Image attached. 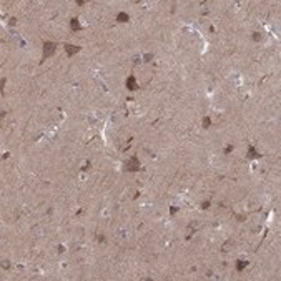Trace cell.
I'll list each match as a JSON object with an SVG mask.
<instances>
[{"instance_id":"1","label":"cell","mask_w":281,"mask_h":281,"mask_svg":"<svg viewBox=\"0 0 281 281\" xmlns=\"http://www.w3.org/2000/svg\"><path fill=\"white\" fill-rule=\"evenodd\" d=\"M140 168H141V165H140L138 156H131V158L127 161V170L128 171H138Z\"/></svg>"},{"instance_id":"2","label":"cell","mask_w":281,"mask_h":281,"mask_svg":"<svg viewBox=\"0 0 281 281\" xmlns=\"http://www.w3.org/2000/svg\"><path fill=\"white\" fill-rule=\"evenodd\" d=\"M55 48H57V45H55L53 42H43V58H47V57L53 55Z\"/></svg>"},{"instance_id":"3","label":"cell","mask_w":281,"mask_h":281,"mask_svg":"<svg viewBox=\"0 0 281 281\" xmlns=\"http://www.w3.org/2000/svg\"><path fill=\"white\" fill-rule=\"evenodd\" d=\"M127 88H128L130 92H136V90H138V83H136V80H135L133 75H130L128 78H127Z\"/></svg>"},{"instance_id":"4","label":"cell","mask_w":281,"mask_h":281,"mask_svg":"<svg viewBox=\"0 0 281 281\" xmlns=\"http://www.w3.org/2000/svg\"><path fill=\"white\" fill-rule=\"evenodd\" d=\"M78 50H80V47H75V45H65V52H67L68 57H73Z\"/></svg>"},{"instance_id":"5","label":"cell","mask_w":281,"mask_h":281,"mask_svg":"<svg viewBox=\"0 0 281 281\" xmlns=\"http://www.w3.org/2000/svg\"><path fill=\"white\" fill-rule=\"evenodd\" d=\"M130 20V17H128V13H125V12H120L117 15V22H120V24H125V22H128Z\"/></svg>"},{"instance_id":"6","label":"cell","mask_w":281,"mask_h":281,"mask_svg":"<svg viewBox=\"0 0 281 281\" xmlns=\"http://www.w3.org/2000/svg\"><path fill=\"white\" fill-rule=\"evenodd\" d=\"M70 27H72L73 32H78V30L82 29V25L78 24V18H72V20H70Z\"/></svg>"},{"instance_id":"7","label":"cell","mask_w":281,"mask_h":281,"mask_svg":"<svg viewBox=\"0 0 281 281\" xmlns=\"http://www.w3.org/2000/svg\"><path fill=\"white\" fill-rule=\"evenodd\" d=\"M246 266H248V261H245V259H240V261L236 263V271H238V273H241V271H243Z\"/></svg>"},{"instance_id":"8","label":"cell","mask_w":281,"mask_h":281,"mask_svg":"<svg viewBox=\"0 0 281 281\" xmlns=\"http://www.w3.org/2000/svg\"><path fill=\"white\" fill-rule=\"evenodd\" d=\"M248 153H250V156H251V158H258V156H259V153L255 150V147H253V145H250V147H248Z\"/></svg>"},{"instance_id":"9","label":"cell","mask_w":281,"mask_h":281,"mask_svg":"<svg viewBox=\"0 0 281 281\" xmlns=\"http://www.w3.org/2000/svg\"><path fill=\"white\" fill-rule=\"evenodd\" d=\"M211 125V120H210V117H205L203 118V128H208Z\"/></svg>"},{"instance_id":"10","label":"cell","mask_w":281,"mask_h":281,"mask_svg":"<svg viewBox=\"0 0 281 281\" xmlns=\"http://www.w3.org/2000/svg\"><path fill=\"white\" fill-rule=\"evenodd\" d=\"M253 40L259 42V40H261V33H259V32H255V33H253Z\"/></svg>"},{"instance_id":"11","label":"cell","mask_w":281,"mask_h":281,"mask_svg":"<svg viewBox=\"0 0 281 281\" xmlns=\"http://www.w3.org/2000/svg\"><path fill=\"white\" fill-rule=\"evenodd\" d=\"M210 205H211L210 200H208V201H203V203H201V208H203V210H208V208H210Z\"/></svg>"},{"instance_id":"12","label":"cell","mask_w":281,"mask_h":281,"mask_svg":"<svg viewBox=\"0 0 281 281\" xmlns=\"http://www.w3.org/2000/svg\"><path fill=\"white\" fill-rule=\"evenodd\" d=\"M8 25L15 27V25H17V18H10V20H8Z\"/></svg>"},{"instance_id":"13","label":"cell","mask_w":281,"mask_h":281,"mask_svg":"<svg viewBox=\"0 0 281 281\" xmlns=\"http://www.w3.org/2000/svg\"><path fill=\"white\" fill-rule=\"evenodd\" d=\"M176 211H178V206H171V210H170V213H171V215H175Z\"/></svg>"},{"instance_id":"14","label":"cell","mask_w":281,"mask_h":281,"mask_svg":"<svg viewBox=\"0 0 281 281\" xmlns=\"http://www.w3.org/2000/svg\"><path fill=\"white\" fill-rule=\"evenodd\" d=\"M231 150H233V145H228V147H226V150H225V153H230Z\"/></svg>"}]
</instances>
